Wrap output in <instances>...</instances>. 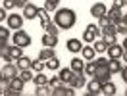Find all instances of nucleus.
<instances>
[{
    "mask_svg": "<svg viewBox=\"0 0 127 96\" xmlns=\"http://www.w3.org/2000/svg\"><path fill=\"white\" fill-rule=\"evenodd\" d=\"M27 2H29V0H16V8H21V10H23V6L27 4Z\"/></svg>",
    "mask_w": 127,
    "mask_h": 96,
    "instance_id": "nucleus-45",
    "label": "nucleus"
},
{
    "mask_svg": "<svg viewBox=\"0 0 127 96\" xmlns=\"http://www.w3.org/2000/svg\"><path fill=\"white\" fill-rule=\"evenodd\" d=\"M69 85L77 90V88H83L85 85H87V79H85V75H83V73H75V75H73V79L69 81Z\"/></svg>",
    "mask_w": 127,
    "mask_h": 96,
    "instance_id": "nucleus-13",
    "label": "nucleus"
},
{
    "mask_svg": "<svg viewBox=\"0 0 127 96\" xmlns=\"http://www.w3.org/2000/svg\"><path fill=\"white\" fill-rule=\"evenodd\" d=\"M116 33H119V35H123V37H125L127 35V25H125V21H123V19H119V21H116Z\"/></svg>",
    "mask_w": 127,
    "mask_h": 96,
    "instance_id": "nucleus-32",
    "label": "nucleus"
},
{
    "mask_svg": "<svg viewBox=\"0 0 127 96\" xmlns=\"http://www.w3.org/2000/svg\"><path fill=\"white\" fill-rule=\"evenodd\" d=\"M75 94V88L73 87H65V85H60V87L52 88V96H73Z\"/></svg>",
    "mask_w": 127,
    "mask_h": 96,
    "instance_id": "nucleus-8",
    "label": "nucleus"
},
{
    "mask_svg": "<svg viewBox=\"0 0 127 96\" xmlns=\"http://www.w3.org/2000/svg\"><path fill=\"white\" fill-rule=\"evenodd\" d=\"M65 46H67V50H69L71 54H77V52H81L83 44H81V40H79V39H69Z\"/></svg>",
    "mask_w": 127,
    "mask_h": 96,
    "instance_id": "nucleus-18",
    "label": "nucleus"
},
{
    "mask_svg": "<svg viewBox=\"0 0 127 96\" xmlns=\"http://www.w3.org/2000/svg\"><path fill=\"white\" fill-rule=\"evenodd\" d=\"M8 39H10V29H6V27L0 25V44L8 42Z\"/></svg>",
    "mask_w": 127,
    "mask_h": 96,
    "instance_id": "nucleus-33",
    "label": "nucleus"
},
{
    "mask_svg": "<svg viewBox=\"0 0 127 96\" xmlns=\"http://www.w3.org/2000/svg\"><path fill=\"white\" fill-rule=\"evenodd\" d=\"M119 60H125V62H127V50H123V52H121V58H119Z\"/></svg>",
    "mask_w": 127,
    "mask_h": 96,
    "instance_id": "nucleus-46",
    "label": "nucleus"
},
{
    "mask_svg": "<svg viewBox=\"0 0 127 96\" xmlns=\"http://www.w3.org/2000/svg\"><path fill=\"white\" fill-rule=\"evenodd\" d=\"M40 42H42L44 46L54 48L56 44H58V35H50V33H44V35H42V39H40Z\"/></svg>",
    "mask_w": 127,
    "mask_h": 96,
    "instance_id": "nucleus-16",
    "label": "nucleus"
},
{
    "mask_svg": "<svg viewBox=\"0 0 127 96\" xmlns=\"http://www.w3.org/2000/svg\"><path fill=\"white\" fill-rule=\"evenodd\" d=\"M125 96H127V90H125Z\"/></svg>",
    "mask_w": 127,
    "mask_h": 96,
    "instance_id": "nucleus-50",
    "label": "nucleus"
},
{
    "mask_svg": "<svg viewBox=\"0 0 127 96\" xmlns=\"http://www.w3.org/2000/svg\"><path fill=\"white\" fill-rule=\"evenodd\" d=\"M21 56H23V48L17 46V44H12L10 46V62H14V60H17Z\"/></svg>",
    "mask_w": 127,
    "mask_h": 96,
    "instance_id": "nucleus-21",
    "label": "nucleus"
},
{
    "mask_svg": "<svg viewBox=\"0 0 127 96\" xmlns=\"http://www.w3.org/2000/svg\"><path fill=\"white\" fill-rule=\"evenodd\" d=\"M102 39H104V42L110 46V44H114V42H116V35H112V33H104V31H102Z\"/></svg>",
    "mask_w": 127,
    "mask_h": 96,
    "instance_id": "nucleus-37",
    "label": "nucleus"
},
{
    "mask_svg": "<svg viewBox=\"0 0 127 96\" xmlns=\"http://www.w3.org/2000/svg\"><path fill=\"white\" fill-rule=\"evenodd\" d=\"M48 85H50L52 88H56V87H60V85H62V79H60L58 75H56V77H50V79H48Z\"/></svg>",
    "mask_w": 127,
    "mask_h": 96,
    "instance_id": "nucleus-38",
    "label": "nucleus"
},
{
    "mask_svg": "<svg viewBox=\"0 0 127 96\" xmlns=\"http://www.w3.org/2000/svg\"><path fill=\"white\" fill-rule=\"evenodd\" d=\"M58 2H60V0H44V8H46L48 12H56V10H58Z\"/></svg>",
    "mask_w": 127,
    "mask_h": 96,
    "instance_id": "nucleus-35",
    "label": "nucleus"
},
{
    "mask_svg": "<svg viewBox=\"0 0 127 96\" xmlns=\"http://www.w3.org/2000/svg\"><path fill=\"white\" fill-rule=\"evenodd\" d=\"M33 83H35L37 87H42V85H46V83H48V75H44L42 71H39L35 77H33Z\"/></svg>",
    "mask_w": 127,
    "mask_h": 96,
    "instance_id": "nucleus-26",
    "label": "nucleus"
},
{
    "mask_svg": "<svg viewBox=\"0 0 127 96\" xmlns=\"http://www.w3.org/2000/svg\"><path fill=\"white\" fill-rule=\"evenodd\" d=\"M17 75H19V69H17V65H14L12 62H8V64L2 67V83H8L10 79H14Z\"/></svg>",
    "mask_w": 127,
    "mask_h": 96,
    "instance_id": "nucleus-4",
    "label": "nucleus"
},
{
    "mask_svg": "<svg viewBox=\"0 0 127 96\" xmlns=\"http://www.w3.org/2000/svg\"><path fill=\"white\" fill-rule=\"evenodd\" d=\"M37 12H39V8H37L35 4H31V2H27L23 6V17L25 19H35V17H37Z\"/></svg>",
    "mask_w": 127,
    "mask_h": 96,
    "instance_id": "nucleus-11",
    "label": "nucleus"
},
{
    "mask_svg": "<svg viewBox=\"0 0 127 96\" xmlns=\"http://www.w3.org/2000/svg\"><path fill=\"white\" fill-rule=\"evenodd\" d=\"M93 77H95V79H98L100 83H106V81H110L112 73H110V69H108V65H96L95 75H93Z\"/></svg>",
    "mask_w": 127,
    "mask_h": 96,
    "instance_id": "nucleus-5",
    "label": "nucleus"
},
{
    "mask_svg": "<svg viewBox=\"0 0 127 96\" xmlns=\"http://www.w3.org/2000/svg\"><path fill=\"white\" fill-rule=\"evenodd\" d=\"M23 16H19V14H10L8 17H6V21H8V29H21L23 27Z\"/></svg>",
    "mask_w": 127,
    "mask_h": 96,
    "instance_id": "nucleus-6",
    "label": "nucleus"
},
{
    "mask_svg": "<svg viewBox=\"0 0 127 96\" xmlns=\"http://www.w3.org/2000/svg\"><path fill=\"white\" fill-rule=\"evenodd\" d=\"M31 69L35 73H39V71H44L46 69V64L42 62V60H33V65H31Z\"/></svg>",
    "mask_w": 127,
    "mask_h": 96,
    "instance_id": "nucleus-28",
    "label": "nucleus"
},
{
    "mask_svg": "<svg viewBox=\"0 0 127 96\" xmlns=\"http://www.w3.org/2000/svg\"><path fill=\"white\" fill-rule=\"evenodd\" d=\"M121 46H123V50H127V35H125V39H123V42H121Z\"/></svg>",
    "mask_w": 127,
    "mask_h": 96,
    "instance_id": "nucleus-47",
    "label": "nucleus"
},
{
    "mask_svg": "<svg viewBox=\"0 0 127 96\" xmlns=\"http://www.w3.org/2000/svg\"><path fill=\"white\" fill-rule=\"evenodd\" d=\"M93 48L96 50V54H102V52H106V48H108V44L104 42V39H95V42H93Z\"/></svg>",
    "mask_w": 127,
    "mask_h": 96,
    "instance_id": "nucleus-27",
    "label": "nucleus"
},
{
    "mask_svg": "<svg viewBox=\"0 0 127 96\" xmlns=\"http://www.w3.org/2000/svg\"><path fill=\"white\" fill-rule=\"evenodd\" d=\"M12 42L17 44V46H21V48H27V46H31V37H29V33H25L23 29H17V31L14 33V37H12Z\"/></svg>",
    "mask_w": 127,
    "mask_h": 96,
    "instance_id": "nucleus-2",
    "label": "nucleus"
},
{
    "mask_svg": "<svg viewBox=\"0 0 127 96\" xmlns=\"http://www.w3.org/2000/svg\"><path fill=\"white\" fill-rule=\"evenodd\" d=\"M81 56H83V60H95L96 58V50L93 46H83L81 48Z\"/></svg>",
    "mask_w": 127,
    "mask_h": 96,
    "instance_id": "nucleus-19",
    "label": "nucleus"
},
{
    "mask_svg": "<svg viewBox=\"0 0 127 96\" xmlns=\"http://www.w3.org/2000/svg\"><path fill=\"white\" fill-rule=\"evenodd\" d=\"M2 8H6V10L16 8V0H2Z\"/></svg>",
    "mask_w": 127,
    "mask_h": 96,
    "instance_id": "nucleus-39",
    "label": "nucleus"
},
{
    "mask_svg": "<svg viewBox=\"0 0 127 96\" xmlns=\"http://www.w3.org/2000/svg\"><path fill=\"white\" fill-rule=\"evenodd\" d=\"M106 12H108V6L102 4V2H96V4H93V8H91V16L98 19V17H102Z\"/></svg>",
    "mask_w": 127,
    "mask_h": 96,
    "instance_id": "nucleus-9",
    "label": "nucleus"
},
{
    "mask_svg": "<svg viewBox=\"0 0 127 96\" xmlns=\"http://www.w3.org/2000/svg\"><path fill=\"white\" fill-rule=\"evenodd\" d=\"M37 17H40V19H48V10L42 6V8H39V12H37Z\"/></svg>",
    "mask_w": 127,
    "mask_h": 96,
    "instance_id": "nucleus-40",
    "label": "nucleus"
},
{
    "mask_svg": "<svg viewBox=\"0 0 127 96\" xmlns=\"http://www.w3.org/2000/svg\"><path fill=\"white\" fill-rule=\"evenodd\" d=\"M95 69H96V62L95 60H89L87 64H85V75H95Z\"/></svg>",
    "mask_w": 127,
    "mask_h": 96,
    "instance_id": "nucleus-31",
    "label": "nucleus"
},
{
    "mask_svg": "<svg viewBox=\"0 0 127 96\" xmlns=\"http://www.w3.org/2000/svg\"><path fill=\"white\" fill-rule=\"evenodd\" d=\"M44 64H46V69H48V71H58V69H60V60H58L56 56L50 58V60H46Z\"/></svg>",
    "mask_w": 127,
    "mask_h": 96,
    "instance_id": "nucleus-25",
    "label": "nucleus"
},
{
    "mask_svg": "<svg viewBox=\"0 0 127 96\" xmlns=\"http://www.w3.org/2000/svg\"><path fill=\"white\" fill-rule=\"evenodd\" d=\"M40 25H42V29H44L46 33H50V35H58V29H60V27H58L54 21H50V17H48V19H40Z\"/></svg>",
    "mask_w": 127,
    "mask_h": 96,
    "instance_id": "nucleus-14",
    "label": "nucleus"
},
{
    "mask_svg": "<svg viewBox=\"0 0 127 96\" xmlns=\"http://www.w3.org/2000/svg\"><path fill=\"white\" fill-rule=\"evenodd\" d=\"M48 94H52V87L48 83L42 87H37V96H48Z\"/></svg>",
    "mask_w": 127,
    "mask_h": 96,
    "instance_id": "nucleus-29",
    "label": "nucleus"
},
{
    "mask_svg": "<svg viewBox=\"0 0 127 96\" xmlns=\"http://www.w3.org/2000/svg\"><path fill=\"white\" fill-rule=\"evenodd\" d=\"M17 69H31V65H33V60L31 58H27V56H21V58H17Z\"/></svg>",
    "mask_w": 127,
    "mask_h": 96,
    "instance_id": "nucleus-22",
    "label": "nucleus"
},
{
    "mask_svg": "<svg viewBox=\"0 0 127 96\" xmlns=\"http://www.w3.org/2000/svg\"><path fill=\"white\" fill-rule=\"evenodd\" d=\"M98 35H102V29H100L98 25L93 23V25H89L87 29H85V33H83V40H85V42H89V44H93Z\"/></svg>",
    "mask_w": 127,
    "mask_h": 96,
    "instance_id": "nucleus-3",
    "label": "nucleus"
},
{
    "mask_svg": "<svg viewBox=\"0 0 127 96\" xmlns=\"http://www.w3.org/2000/svg\"><path fill=\"white\" fill-rule=\"evenodd\" d=\"M19 77L27 83V81H33V77H35V75H33L31 69H19Z\"/></svg>",
    "mask_w": 127,
    "mask_h": 96,
    "instance_id": "nucleus-34",
    "label": "nucleus"
},
{
    "mask_svg": "<svg viewBox=\"0 0 127 96\" xmlns=\"http://www.w3.org/2000/svg\"><path fill=\"white\" fill-rule=\"evenodd\" d=\"M110 23H112V19H110V16H108V14H104L102 17H98V27H100V29L108 27Z\"/></svg>",
    "mask_w": 127,
    "mask_h": 96,
    "instance_id": "nucleus-36",
    "label": "nucleus"
},
{
    "mask_svg": "<svg viewBox=\"0 0 127 96\" xmlns=\"http://www.w3.org/2000/svg\"><path fill=\"white\" fill-rule=\"evenodd\" d=\"M102 94H106V96H114L116 94V85H114L112 81L102 83Z\"/></svg>",
    "mask_w": 127,
    "mask_h": 96,
    "instance_id": "nucleus-24",
    "label": "nucleus"
},
{
    "mask_svg": "<svg viewBox=\"0 0 127 96\" xmlns=\"http://www.w3.org/2000/svg\"><path fill=\"white\" fill-rule=\"evenodd\" d=\"M87 90H89V96L102 94V83L93 77V81H89V83H87Z\"/></svg>",
    "mask_w": 127,
    "mask_h": 96,
    "instance_id": "nucleus-7",
    "label": "nucleus"
},
{
    "mask_svg": "<svg viewBox=\"0 0 127 96\" xmlns=\"http://www.w3.org/2000/svg\"><path fill=\"white\" fill-rule=\"evenodd\" d=\"M102 31L104 33H112V35H118V33H116V25H114V23H110L108 27H104Z\"/></svg>",
    "mask_w": 127,
    "mask_h": 96,
    "instance_id": "nucleus-42",
    "label": "nucleus"
},
{
    "mask_svg": "<svg viewBox=\"0 0 127 96\" xmlns=\"http://www.w3.org/2000/svg\"><path fill=\"white\" fill-rule=\"evenodd\" d=\"M108 16H110L112 19V23H116V21H119L121 17H123V14H125V10H121V8H116V6H112L110 12H106Z\"/></svg>",
    "mask_w": 127,
    "mask_h": 96,
    "instance_id": "nucleus-17",
    "label": "nucleus"
},
{
    "mask_svg": "<svg viewBox=\"0 0 127 96\" xmlns=\"http://www.w3.org/2000/svg\"><path fill=\"white\" fill-rule=\"evenodd\" d=\"M73 75H75V73H73L71 67H64V69H58V77L62 79L64 85H69V81L73 79Z\"/></svg>",
    "mask_w": 127,
    "mask_h": 96,
    "instance_id": "nucleus-10",
    "label": "nucleus"
},
{
    "mask_svg": "<svg viewBox=\"0 0 127 96\" xmlns=\"http://www.w3.org/2000/svg\"><path fill=\"white\" fill-rule=\"evenodd\" d=\"M6 12H8L6 8H0V23H2V21H4L6 17H8V14H6Z\"/></svg>",
    "mask_w": 127,
    "mask_h": 96,
    "instance_id": "nucleus-43",
    "label": "nucleus"
},
{
    "mask_svg": "<svg viewBox=\"0 0 127 96\" xmlns=\"http://www.w3.org/2000/svg\"><path fill=\"white\" fill-rule=\"evenodd\" d=\"M121 52H123V46L118 44V42H114V44H110V46L106 48L108 58H121Z\"/></svg>",
    "mask_w": 127,
    "mask_h": 96,
    "instance_id": "nucleus-12",
    "label": "nucleus"
},
{
    "mask_svg": "<svg viewBox=\"0 0 127 96\" xmlns=\"http://www.w3.org/2000/svg\"><path fill=\"white\" fill-rule=\"evenodd\" d=\"M0 56H2V60L10 62V44H8V42L0 44Z\"/></svg>",
    "mask_w": 127,
    "mask_h": 96,
    "instance_id": "nucleus-30",
    "label": "nucleus"
},
{
    "mask_svg": "<svg viewBox=\"0 0 127 96\" xmlns=\"http://www.w3.org/2000/svg\"><path fill=\"white\" fill-rule=\"evenodd\" d=\"M121 60L119 58H108V69H110V73L114 75V73H119L121 71Z\"/></svg>",
    "mask_w": 127,
    "mask_h": 96,
    "instance_id": "nucleus-15",
    "label": "nucleus"
},
{
    "mask_svg": "<svg viewBox=\"0 0 127 96\" xmlns=\"http://www.w3.org/2000/svg\"><path fill=\"white\" fill-rule=\"evenodd\" d=\"M0 81H2V69H0Z\"/></svg>",
    "mask_w": 127,
    "mask_h": 96,
    "instance_id": "nucleus-49",
    "label": "nucleus"
},
{
    "mask_svg": "<svg viewBox=\"0 0 127 96\" xmlns=\"http://www.w3.org/2000/svg\"><path fill=\"white\" fill-rule=\"evenodd\" d=\"M119 73H121V79H123V83L127 85V65H125V67H121V71H119Z\"/></svg>",
    "mask_w": 127,
    "mask_h": 96,
    "instance_id": "nucleus-44",
    "label": "nucleus"
},
{
    "mask_svg": "<svg viewBox=\"0 0 127 96\" xmlns=\"http://www.w3.org/2000/svg\"><path fill=\"white\" fill-rule=\"evenodd\" d=\"M75 21H77V14H75L71 8H60V10H56L54 23L58 25L60 29L67 31V29H71L73 25H75Z\"/></svg>",
    "mask_w": 127,
    "mask_h": 96,
    "instance_id": "nucleus-1",
    "label": "nucleus"
},
{
    "mask_svg": "<svg viewBox=\"0 0 127 96\" xmlns=\"http://www.w3.org/2000/svg\"><path fill=\"white\" fill-rule=\"evenodd\" d=\"M69 67L73 69V73H83V71H85V62H83V60H79V58H73Z\"/></svg>",
    "mask_w": 127,
    "mask_h": 96,
    "instance_id": "nucleus-23",
    "label": "nucleus"
},
{
    "mask_svg": "<svg viewBox=\"0 0 127 96\" xmlns=\"http://www.w3.org/2000/svg\"><path fill=\"white\" fill-rule=\"evenodd\" d=\"M114 6H116V8L125 10V6H127V0H114Z\"/></svg>",
    "mask_w": 127,
    "mask_h": 96,
    "instance_id": "nucleus-41",
    "label": "nucleus"
},
{
    "mask_svg": "<svg viewBox=\"0 0 127 96\" xmlns=\"http://www.w3.org/2000/svg\"><path fill=\"white\" fill-rule=\"evenodd\" d=\"M121 19H123V21H125V25H127V12L123 14V17H121Z\"/></svg>",
    "mask_w": 127,
    "mask_h": 96,
    "instance_id": "nucleus-48",
    "label": "nucleus"
},
{
    "mask_svg": "<svg viewBox=\"0 0 127 96\" xmlns=\"http://www.w3.org/2000/svg\"><path fill=\"white\" fill-rule=\"evenodd\" d=\"M54 56H56V52H54V48H50V46H44L39 52V60H42V62H46V60H50Z\"/></svg>",
    "mask_w": 127,
    "mask_h": 96,
    "instance_id": "nucleus-20",
    "label": "nucleus"
}]
</instances>
